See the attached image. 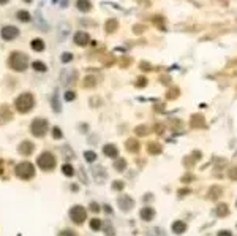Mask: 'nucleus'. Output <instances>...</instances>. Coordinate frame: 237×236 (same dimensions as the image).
Segmentation results:
<instances>
[{
    "label": "nucleus",
    "mask_w": 237,
    "mask_h": 236,
    "mask_svg": "<svg viewBox=\"0 0 237 236\" xmlns=\"http://www.w3.org/2000/svg\"><path fill=\"white\" fill-rule=\"evenodd\" d=\"M185 230H187V225L184 224L182 220H177V222H174V224H172V231H174V233H177V234L184 233Z\"/></svg>",
    "instance_id": "23"
},
{
    "label": "nucleus",
    "mask_w": 237,
    "mask_h": 236,
    "mask_svg": "<svg viewBox=\"0 0 237 236\" xmlns=\"http://www.w3.org/2000/svg\"><path fill=\"white\" fill-rule=\"evenodd\" d=\"M82 86L86 89H90V87H95L96 86V78L95 76H86L82 79Z\"/></svg>",
    "instance_id": "24"
},
{
    "label": "nucleus",
    "mask_w": 237,
    "mask_h": 236,
    "mask_svg": "<svg viewBox=\"0 0 237 236\" xmlns=\"http://www.w3.org/2000/svg\"><path fill=\"white\" fill-rule=\"evenodd\" d=\"M48 127H49L48 120H46V119L38 117V119H35V120L30 124V132H32L33 136L41 138V136H44V135L48 133Z\"/></svg>",
    "instance_id": "5"
},
{
    "label": "nucleus",
    "mask_w": 237,
    "mask_h": 236,
    "mask_svg": "<svg viewBox=\"0 0 237 236\" xmlns=\"http://www.w3.org/2000/svg\"><path fill=\"white\" fill-rule=\"evenodd\" d=\"M18 19L19 21H22V22H29V21H32V15L29 11H25V10H21V11H18Z\"/></svg>",
    "instance_id": "26"
},
{
    "label": "nucleus",
    "mask_w": 237,
    "mask_h": 236,
    "mask_svg": "<svg viewBox=\"0 0 237 236\" xmlns=\"http://www.w3.org/2000/svg\"><path fill=\"white\" fill-rule=\"evenodd\" d=\"M218 236H232V233H231V231H228V230H223V231H220V233H218Z\"/></svg>",
    "instance_id": "45"
},
{
    "label": "nucleus",
    "mask_w": 237,
    "mask_h": 236,
    "mask_svg": "<svg viewBox=\"0 0 237 236\" xmlns=\"http://www.w3.org/2000/svg\"><path fill=\"white\" fill-rule=\"evenodd\" d=\"M149 152H150V154H160V152H161V146H158V143H150L149 144Z\"/></svg>",
    "instance_id": "33"
},
{
    "label": "nucleus",
    "mask_w": 237,
    "mask_h": 236,
    "mask_svg": "<svg viewBox=\"0 0 237 236\" xmlns=\"http://www.w3.org/2000/svg\"><path fill=\"white\" fill-rule=\"evenodd\" d=\"M134 86H136V87H146V86H147V78H146V76H139V78L136 79V82H134Z\"/></svg>",
    "instance_id": "36"
},
{
    "label": "nucleus",
    "mask_w": 237,
    "mask_h": 236,
    "mask_svg": "<svg viewBox=\"0 0 237 236\" xmlns=\"http://www.w3.org/2000/svg\"><path fill=\"white\" fill-rule=\"evenodd\" d=\"M229 177L232 179V181H237V166H234V168L229 170Z\"/></svg>",
    "instance_id": "41"
},
{
    "label": "nucleus",
    "mask_w": 237,
    "mask_h": 236,
    "mask_svg": "<svg viewBox=\"0 0 237 236\" xmlns=\"http://www.w3.org/2000/svg\"><path fill=\"white\" fill-rule=\"evenodd\" d=\"M144 29H146L144 25H142V27H133V32H134V33H141Z\"/></svg>",
    "instance_id": "46"
},
{
    "label": "nucleus",
    "mask_w": 237,
    "mask_h": 236,
    "mask_svg": "<svg viewBox=\"0 0 237 236\" xmlns=\"http://www.w3.org/2000/svg\"><path fill=\"white\" fill-rule=\"evenodd\" d=\"M90 228L95 230V231L96 230H101V220L100 219H92L90 220Z\"/></svg>",
    "instance_id": "35"
},
{
    "label": "nucleus",
    "mask_w": 237,
    "mask_h": 236,
    "mask_svg": "<svg viewBox=\"0 0 237 236\" xmlns=\"http://www.w3.org/2000/svg\"><path fill=\"white\" fill-rule=\"evenodd\" d=\"M0 35H2V38L5 41H11V40L18 38L19 29H18V27H15V25H5L3 29H2V32H0Z\"/></svg>",
    "instance_id": "8"
},
{
    "label": "nucleus",
    "mask_w": 237,
    "mask_h": 236,
    "mask_svg": "<svg viewBox=\"0 0 237 236\" xmlns=\"http://www.w3.org/2000/svg\"><path fill=\"white\" fill-rule=\"evenodd\" d=\"M179 95V90H174V92H168V98H176V97Z\"/></svg>",
    "instance_id": "44"
},
{
    "label": "nucleus",
    "mask_w": 237,
    "mask_h": 236,
    "mask_svg": "<svg viewBox=\"0 0 237 236\" xmlns=\"http://www.w3.org/2000/svg\"><path fill=\"white\" fill-rule=\"evenodd\" d=\"M15 173L21 179H32L35 176V166L30 162H22L15 168Z\"/></svg>",
    "instance_id": "4"
},
{
    "label": "nucleus",
    "mask_w": 237,
    "mask_h": 236,
    "mask_svg": "<svg viewBox=\"0 0 237 236\" xmlns=\"http://www.w3.org/2000/svg\"><path fill=\"white\" fill-rule=\"evenodd\" d=\"M221 192H223V189L218 187V186L210 187V190H209V198H210V200H217V198L221 195Z\"/></svg>",
    "instance_id": "25"
},
{
    "label": "nucleus",
    "mask_w": 237,
    "mask_h": 236,
    "mask_svg": "<svg viewBox=\"0 0 237 236\" xmlns=\"http://www.w3.org/2000/svg\"><path fill=\"white\" fill-rule=\"evenodd\" d=\"M73 60V54L71 52H65V54H62V62L63 63H70Z\"/></svg>",
    "instance_id": "37"
},
{
    "label": "nucleus",
    "mask_w": 237,
    "mask_h": 236,
    "mask_svg": "<svg viewBox=\"0 0 237 236\" xmlns=\"http://www.w3.org/2000/svg\"><path fill=\"white\" fill-rule=\"evenodd\" d=\"M84 157H86V160L89 162V163H93L95 160H96V154L93 151H86L84 152Z\"/></svg>",
    "instance_id": "34"
},
{
    "label": "nucleus",
    "mask_w": 237,
    "mask_h": 236,
    "mask_svg": "<svg viewBox=\"0 0 237 236\" xmlns=\"http://www.w3.org/2000/svg\"><path fill=\"white\" fill-rule=\"evenodd\" d=\"M155 217V209H152V208H142L141 209V219L149 222Z\"/></svg>",
    "instance_id": "17"
},
{
    "label": "nucleus",
    "mask_w": 237,
    "mask_h": 236,
    "mask_svg": "<svg viewBox=\"0 0 237 236\" xmlns=\"http://www.w3.org/2000/svg\"><path fill=\"white\" fill-rule=\"evenodd\" d=\"M74 43H76L78 46H87V45L90 43L89 33H87V32H82V30L76 32V33H74Z\"/></svg>",
    "instance_id": "10"
},
{
    "label": "nucleus",
    "mask_w": 237,
    "mask_h": 236,
    "mask_svg": "<svg viewBox=\"0 0 237 236\" xmlns=\"http://www.w3.org/2000/svg\"><path fill=\"white\" fill-rule=\"evenodd\" d=\"M10 2V0H0V5H6Z\"/></svg>",
    "instance_id": "52"
},
{
    "label": "nucleus",
    "mask_w": 237,
    "mask_h": 236,
    "mask_svg": "<svg viewBox=\"0 0 237 236\" xmlns=\"http://www.w3.org/2000/svg\"><path fill=\"white\" fill-rule=\"evenodd\" d=\"M36 24H38V29L40 30H49V27H48V24H46V21H43L41 19V15L40 13H36Z\"/></svg>",
    "instance_id": "28"
},
{
    "label": "nucleus",
    "mask_w": 237,
    "mask_h": 236,
    "mask_svg": "<svg viewBox=\"0 0 237 236\" xmlns=\"http://www.w3.org/2000/svg\"><path fill=\"white\" fill-rule=\"evenodd\" d=\"M81 130H84V132H87V124H84V125H81Z\"/></svg>",
    "instance_id": "51"
},
{
    "label": "nucleus",
    "mask_w": 237,
    "mask_h": 236,
    "mask_svg": "<svg viewBox=\"0 0 237 236\" xmlns=\"http://www.w3.org/2000/svg\"><path fill=\"white\" fill-rule=\"evenodd\" d=\"M150 130L147 129V125H138L136 129H134V133L138 135V136H144V135H147Z\"/></svg>",
    "instance_id": "32"
},
{
    "label": "nucleus",
    "mask_w": 237,
    "mask_h": 236,
    "mask_svg": "<svg viewBox=\"0 0 237 236\" xmlns=\"http://www.w3.org/2000/svg\"><path fill=\"white\" fill-rule=\"evenodd\" d=\"M11 117H13L11 109H10L6 105H3L2 108H0V124H6V122H10Z\"/></svg>",
    "instance_id": "13"
},
{
    "label": "nucleus",
    "mask_w": 237,
    "mask_h": 236,
    "mask_svg": "<svg viewBox=\"0 0 237 236\" xmlns=\"http://www.w3.org/2000/svg\"><path fill=\"white\" fill-rule=\"evenodd\" d=\"M78 79V72L76 70H63L62 72V76H60V81L63 82V86L66 87H71Z\"/></svg>",
    "instance_id": "7"
},
{
    "label": "nucleus",
    "mask_w": 237,
    "mask_h": 236,
    "mask_svg": "<svg viewBox=\"0 0 237 236\" xmlns=\"http://www.w3.org/2000/svg\"><path fill=\"white\" fill-rule=\"evenodd\" d=\"M191 179H193V176H191V174H187V176H184V177H182V181H184V182H190Z\"/></svg>",
    "instance_id": "47"
},
{
    "label": "nucleus",
    "mask_w": 237,
    "mask_h": 236,
    "mask_svg": "<svg viewBox=\"0 0 237 236\" xmlns=\"http://www.w3.org/2000/svg\"><path fill=\"white\" fill-rule=\"evenodd\" d=\"M52 135H54V138H55V140H60V138L63 136V133H62V130H60L59 127H54V130H52Z\"/></svg>",
    "instance_id": "39"
},
{
    "label": "nucleus",
    "mask_w": 237,
    "mask_h": 236,
    "mask_svg": "<svg viewBox=\"0 0 237 236\" xmlns=\"http://www.w3.org/2000/svg\"><path fill=\"white\" fill-rule=\"evenodd\" d=\"M68 5V2H66V0H63V2H62V7H66Z\"/></svg>",
    "instance_id": "53"
},
{
    "label": "nucleus",
    "mask_w": 237,
    "mask_h": 236,
    "mask_svg": "<svg viewBox=\"0 0 237 236\" xmlns=\"http://www.w3.org/2000/svg\"><path fill=\"white\" fill-rule=\"evenodd\" d=\"M125 146H127V149L131 152V154H136V152L139 151V143H138V140H133V138L131 140H127V144Z\"/></svg>",
    "instance_id": "21"
},
{
    "label": "nucleus",
    "mask_w": 237,
    "mask_h": 236,
    "mask_svg": "<svg viewBox=\"0 0 237 236\" xmlns=\"http://www.w3.org/2000/svg\"><path fill=\"white\" fill-rule=\"evenodd\" d=\"M59 236H76V234H74V231H71V230H62V231L59 233Z\"/></svg>",
    "instance_id": "43"
},
{
    "label": "nucleus",
    "mask_w": 237,
    "mask_h": 236,
    "mask_svg": "<svg viewBox=\"0 0 237 236\" xmlns=\"http://www.w3.org/2000/svg\"><path fill=\"white\" fill-rule=\"evenodd\" d=\"M51 105H52L54 113H60V111H62V105H60V102H59V95H57V94H54V95H52V98H51Z\"/></svg>",
    "instance_id": "22"
},
{
    "label": "nucleus",
    "mask_w": 237,
    "mask_h": 236,
    "mask_svg": "<svg viewBox=\"0 0 237 236\" xmlns=\"http://www.w3.org/2000/svg\"><path fill=\"white\" fill-rule=\"evenodd\" d=\"M70 217H71V220L74 222V224H82V222L87 219L86 208H82V206H73L71 209H70Z\"/></svg>",
    "instance_id": "6"
},
{
    "label": "nucleus",
    "mask_w": 237,
    "mask_h": 236,
    "mask_svg": "<svg viewBox=\"0 0 237 236\" xmlns=\"http://www.w3.org/2000/svg\"><path fill=\"white\" fill-rule=\"evenodd\" d=\"M188 190H190V189H180L179 195H187V193H188Z\"/></svg>",
    "instance_id": "49"
},
{
    "label": "nucleus",
    "mask_w": 237,
    "mask_h": 236,
    "mask_svg": "<svg viewBox=\"0 0 237 236\" xmlns=\"http://www.w3.org/2000/svg\"><path fill=\"white\" fill-rule=\"evenodd\" d=\"M141 68H142V70H150L152 67H150V65H147V63H146V65H144V63H141Z\"/></svg>",
    "instance_id": "50"
},
{
    "label": "nucleus",
    "mask_w": 237,
    "mask_h": 236,
    "mask_svg": "<svg viewBox=\"0 0 237 236\" xmlns=\"http://www.w3.org/2000/svg\"><path fill=\"white\" fill-rule=\"evenodd\" d=\"M217 214H218V216H221V217H226V216H229V209H228L226 203H220V204H218V208H217Z\"/></svg>",
    "instance_id": "27"
},
{
    "label": "nucleus",
    "mask_w": 237,
    "mask_h": 236,
    "mask_svg": "<svg viewBox=\"0 0 237 236\" xmlns=\"http://www.w3.org/2000/svg\"><path fill=\"white\" fill-rule=\"evenodd\" d=\"M36 165H38L43 171H51V170H54V166H55V157H54V154H51V152H43L41 155H38Z\"/></svg>",
    "instance_id": "3"
},
{
    "label": "nucleus",
    "mask_w": 237,
    "mask_h": 236,
    "mask_svg": "<svg viewBox=\"0 0 237 236\" xmlns=\"http://www.w3.org/2000/svg\"><path fill=\"white\" fill-rule=\"evenodd\" d=\"M74 98H76V94H74L73 90H66V92H65V100H66V102H73Z\"/></svg>",
    "instance_id": "38"
},
{
    "label": "nucleus",
    "mask_w": 237,
    "mask_h": 236,
    "mask_svg": "<svg viewBox=\"0 0 237 236\" xmlns=\"http://www.w3.org/2000/svg\"><path fill=\"white\" fill-rule=\"evenodd\" d=\"M106 32L108 33H112V32H116L117 29H119V21L117 19H108L106 21Z\"/></svg>",
    "instance_id": "19"
},
{
    "label": "nucleus",
    "mask_w": 237,
    "mask_h": 236,
    "mask_svg": "<svg viewBox=\"0 0 237 236\" xmlns=\"http://www.w3.org/2000/svg\"><path fill=\"white\" fill-rule=\"evenodd\" d=\"M30 46H32V49H33V51L41 52V51H44V41L41 40V38H35V40H32Z\"/></svg>",
    "instance_id": "20"
},
{
    "label": "nucleus",
    "mask_w": 237,
    "mask_h": 236,
    "mask_svg": "<svg viewBox=\"0 0 237 236\" xmlns=\"http://www.w3.org/2000/svg\"><path fill=\"white\" fill-rule=\"evenodd\" d=\"M76 7H78V10H79V11H82V13H87V11H90L92 3H90V0H78V2H76Z\"/></svg>",
    "instance_id": "18"
},
{
    "label": "nucleus",
    "mask_w": 237,
    "mask_h": 236,
    "mask_svg": "<svg viewBox=\"0 0 237 236\" xmlns=\"http://www.w3.org/2000/svg\"><path fill=\"white\" fill-rule=\"evenodd\" d=\"M70 32H71V25H70V24L60 22V25H57V35H59V40L60 41H63L70 35Z\"/></svg>",
    "instance_id": "11"
},
{
    "label": "nucleus",
    "mask_w": 237,
    "mask_h": 236,
    "mask_svg": "<svg viewBox=\"0 0 237 236\" xmlns=\"http://www.w3.org/2000/svg\"><path fill=\"white\" fill-rule=\"evenodd\" d=\"M8 65L11 70L15 72H24L27 70V67H29V59H27V55L22 54V52H11L10 57H8Z\"/></svg>",
    "instance_id": "1"
},
{
    "label": "nucleus",
    "mask_w": 237,
    "mask_h": 236,
    "mask_svg": "<svg viewBox=\"0 0 237 236\" xmlns=\"http://www.w3.org/2000/svg\"><path fill=\"white\" fill-rule=\"evenodd\" d=\"M114 168H116L117 171H125V168H127V162H125V159H119V160H116Z\"/></svg>",
    "instance_id": "31"
},
{
    "label": "nucleus",
    "mask_w": 237,
    "mask_h": 236,
    "mask_svg": "<svg viewBox=\"0 0 237 236\" xmlns=\"http://www.w3.org/2000/svg\"><path fill=\"white\" fill-rule=\"evenodd\" d=\"M93 176L96 177V181H98V182H103L104 177H106V171H104L103 166L95 165V166H93Z\"/></svg>",
    "instance_id": "14"
},
{
    "label": "nucleus",
    "mask_w": 237,
    "mask_h": 236,
    "mask_svg": "<svg viewBox=\"0 0 237 236\" xmlns=\"http://www.w3.org/2000/svg\"><path fill=\"white\" fill-rule=\"evenodd\" d=\"M24 2H25V3H30V2H32V0H24Z\"/></svg>",
    "instance_id": "54"
},
{
    "label": "nucleus",
    "mask_w": 237,
    "mask_h": 236,
    "mask_svg": "<svg viewBox=\"0 0 237 236\" xmlns=\"http://www.w3.org/2000/svg\"><path fill=\"white\" fill-rule=\"evenodd\" d=\"M33 149H35V146H33L32 141H22V143L19 144V147H18V151L21 152L22 155H29V154H32Z\"/></svg>",
    "instance_id": "12"
},
{
    "label": "nucleus",
    "mask_w": 237,
    "mask_h": 236,
    "mask_svg": "<svg viewBox=\"0 0 237 236\" xmlns=\"http://www.w3.org/2000/svg\"><path fill=\"white\" fill-rule=\"evenodd\" d=\"M134 206V200L130 195H120L119 197V208L122 211H130Z\"/></svg>",
    "instance_id": "9"
},
{
    "label": "nucleus",
    "mask_w": 237,
    "mask_h": 236,
    "mask_svg": "<svg viewBox=\"0 0 237 236\" xmlns=\"http://www.w3.org/2000/svg\"><path fill=\"white\" fill-rule=\"evenodd\" d=\"M125 187V184L122 182V181H116V182H112V190H122Z\"/></svg>",
    "instance_id": "40"
},
{
    "label": "nucleus",
    "mask_w": 237,
    "mask_h": 236,
    "mask_svg": "<svg viewBox=\"0 0 237 236\" xmlns=\"http://www.w3.org/2000/svg\"><path fill=\"white\" fill-rule=\"evenodd\" d=\"M32 67H33V70H36V72H46L48 70V67L44 65V62H41V60H35L32 63Z\"/></svg>",
    "instance_id": "29"
},
{
    "label": "nucleus",
    "mask_w": 237,
    "mask_h": 236,
    "mask_svg": "<svg viewBox=\"0 0 237 236\" xmlns=\"http://www.w3.org/2000/svg\"><path fill=\"white\" fill-rule=\"evenodd\" d=\"M62 173L65 176H68V177H71L73 173H74V170H73V166L70 165V163H65V165H62Z\"/></svg>",
    "instance_id": "30"
},
{
    "label": "nucleus",
    "mask_w": 237,
    "mask_h": 236,
    "mask_svg": "<svg viewBox=\"0 0 237 236\" xmlns=\"http://www.w3.org/2000/svg\"><path fill=\"white\" fill-rule=\"evenodd\" d=\"M153 22L157 24V27L160 25L161 29H164V24H163V18H158V16H155V18H153Z\"/></svg>",
    "instance_id": "42"
},
{
    "label": "nucleus",
    "mask_w": 237,
    "mask_h": 236,
    "mask_svg": "<svg viewBox=\"0 0 237 236\" xmlns=\"http://www.w3.org/2000/svg\"><path fill=\"white\" fill-rule=\"evenodd\" d=\"M15 106H16V109L19 111V113H22V114L29 113V111L35 106V98H33V95L29 94V92L21 94L18 98H16V102H15Z\"/></svg>",
    "instance_id": "2"
},
{
    "label": "nucleus",
    "mask_w": 237,
    "mask_h": 236,
    "mask_svg": "<svg viewBox=\"0 0 237 236\" xmlns=\"http://www.w3.org/2000/svg\"><path fill=\"white\" fill-rule=\"evenodd\" d=\"M103 152H104L106 157H111V159H116L117 154H119V151H117V147H116L114 144H106V146L103 147Z\"/></svg>",
    "instance_id": "15"
},
{
    "label": "nucleus",
    "mask_w": 237,
    "mask_h": 236,
    "mask_svg": "<svg viewBox=\"0 0 237 236\" xmlns=\"http://www.w3.org/2000/svg\"><path fill=\"white\" fill-rule=\"evenodd\" d=\"M90 209L96 212V211H98V209H100V208H98V204H95V203H92V204H90Z\"/></svg>",
    "instance_id": "48"
},
{
    "label": "nucleus",
    "mask_w": 237,
    "mask_h": 236,
    "mask_svg": "<svg viewBox=\"0 0 237 236\" xmlns=\"http://www.w3.org/2000/svg\"><path fill=\"white\" fill-rule=\"evenodd\" d=\"M191 127L194 129H204L205 127V120L201 114H196V116H193L191 117Z\"/></svg>",
    "instance_id": "16"
}]
</instances>
